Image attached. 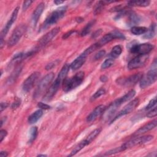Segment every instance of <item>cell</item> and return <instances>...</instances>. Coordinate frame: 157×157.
Here are the masks:
<instances>
[{"mask_svg":"<svg viewBox=\"0 0 157 157\" xmlns=\"http://www.w3.org/2000/svg\"><path fill=\"white\" fill-rule=\"evenodd\" d=\"M101 131V128L95 129L94 130L91 131L90 133V134L85 139H83L82 141L83 142V143L85 144L86 146L88 145V144H90L99 134Z\"/></svg>","mask_w":157,"mask_h":157,"instance_id":"obj_21","label":"cell"},{"mask_svg":"<svg viewBox=\"0 0 157 157\" xmlns=\"http://www.w3.org/2000/svg\"><path fill=\"white\" fill-rule=\"evenodd\" d=\"M42 115H43V112L42 110L39 109L35 111L28 117V123L29 124H34L36 123L40 119V118L42 116Z\"/></svg>","mask_w":157,"mask_h":157,"instance_id":"obj_22","label":"cell"},{"mask_svg":"<svg viewBox=\"0 0 157 157\" xmlns=\"http://www.w3.org/2000/svg\"><path fill=\"white\" fill-rule=\"evenodd\" d=\"M113 63H114V59H112L110 58L106 59L101 64V68L102 69H105L109 68L110 66H112Z\"/></svg>","mask_w":157,"mask_h":157,"instance_id":"obj_33","label":"cell"},{"mask_svg":"<svg viewBox=\"0 0 157 157\" xmlns=\"http://www.w3.org/2000/svg\"><path fill=\"white\" fill-rule=\"evenodd\" d=\"M37 106L38 107L40 108L41 109H44V110H47V109H50V106L47 105V104H45V103H43V102H39L37 104Z\"/></svg>","mask_w":157,"mask_h":157,"instance_id":"obj_40","label":"cell"},{"mask_svg":"<svg viewBox=\"0 0 157 157\" xmlns=\"http://www.w3.org/2000/svg\"><path fill=\"white\" fill-rule=\"evenodd\" d=\"M157 78L156 67L151 69L147 74L142 75L140 80L139 86L141 88H145L154 83Z\"/></svg>","mask_w":157,"mask_h":157,"instance_id":"obj_5","label":"cell"},{"mask_svg":"<svg viewBox=\"0 0 157 157\" xmlns=\"http://www.w3.org/2000/svg\"><path fill=\"white\" fill-rule=\"evenodd\" d=\"M38 156H46L47 155H37Z\"/></svg>","mask_w":157,"mask_h":157,"instance_id":"obj_51","label":"cell"},{"mask_svg":"<svg viewBox=\"0 0 157 157\" xmlns=\"http://www.w3.org/2000/svg\"><path fill=\"white\" fill-rule=\"evenodd\" d=\"M139 103V100L137 98H136V99H133L132 101H130L128 104H126L124 107V108L121 111H120L118 112V113L115 117H113V118L112 119L110 123H113L114 121H115L120 117L129 114L131 112H132L136 109V107L138 105Z\"/></svg>","mask_w":157,"mask_h":157,"instance_id":"obj_12","label":"cell"},{"mask_svg":"<svg viewBox=\"0 0 157 157\" xmlns=\"http://www.w3.org/2000/svg\"><path fill=\"white\" fill-rule=\"evenodd\" d=\"M142 75V74L140 72L136 73L128 77L118 78L116 80V82L117 84L123 86H132L140 81Z\"/></svg>","mask_w":157,"mask_h":157,"instance_id":"obj_8","label":"cell"},{"mask_svg":"<svg viewBox=\"0 0 157 157\" xmlns=\"http://www.w3.org/2000/svg\"><path fill=\"white\" fill-rule=\"evenodd\" d=\"M105 4V2L104 1H99L98 2V3L96 4L95 7H94V13L95 15L99 14L102 10Z\"/></svg>","mask_w":157,"mask_h":157,"instance_id":"obj_32","label":"cell"},{"mask_svg":"<svg viewBox=\"0 0 157 157\" xmlns=\"http://www.w3.org/2000/svg\"><path fill=\"white\" fill-rule=\"evenodd\" d=\"M153 139V136H151V135L136 137L131 139L129 140L128 141H127L126 142L124 143L121 145V147L124 151L128 148H130L134 146L145 144V143Z\"/></svg>","mask_w":157,"mask_h":157,"instance_id":"obj_7","label":"cell"},{"mask_svg":"<svg viewBox=\"0 0 157 157\" xmlns=\"http://www.w3.org/2000/svg\"><path fill=\"white\" fill-rule=\"evenodd\" d=\"M8 106V104L7 102H2L1 103V112H2L4 109H6Z\"/></svg>","mask_w":157,"mask_h":157,"instance_id":"obj_46","label":"cell"},{"mask_svg":"<svg viewBox=\"0 0 157 157\" xmlns=\"http://www.w3.org/2000/svg\"><path fill=\"white\" fill-rule=\"evenodd\" d=\"M156 25L155 23L151 24L148 29H147V32L145 33L144 37L145 39H151L153 38L156 34Z\"/></svg>","mask_w":157,"mask_h":157,"instance_id":"obj_26","label":"cell"},{"mask_svg":"<svg viewBox=\"0 0 157 157\" xmlns=\"http://www.w3.org/2000/svg\"><path fill=\"white\" fill-rule=\"evenodd\" d=\"M105 93V90L104 88H100L99 90H98L96 92H95L94 93V94L91 97L90 101H93L96 100V99H98V98H99L102 95L104 94Z\"/></svg>","mask_w":157,"mask_h":157,"instance_id":"obj_34","label":"cell"},{"mask_svg":"<svg viewBox=\"0 0 157 157\" xmlns=\"http://www.w3.org/2000/svg\"><path fill=\"white\" fill-rule=\"evenodd\" d=\"M18 10H19V7H16L10 17V18L9 20V21L7 22L6 26H4V28L2 29V30L1 32V37H0V47L2 48L4 45V39L6 37V36L7 35V33L9 32V30L10 29V28H11L12 25H13V23L15 21L17 18V15H18Z\"/></svg>","mask_w":157,"mask_h":157,"instance_id":"obj_9","label":"cell"},{"mask_svg":"<svg viewBox=\"0 0 157 157\" xmlns=\"http://www.w3.org/2000/svg\"><path fill=\"white\" fill-rule=\"evenodd\" d=\"M156 104V98L155 97L153 99L150 100V101L148 102V105L145 107V110H149L150 109H152Z\"/></svg>","mask_w":157,"mask_h":157,"instance_id":"obj_36","label":"cell"},{"mask_svg":"<svg viewBox=\"0 0 157 157\" xmlns=\"http://www.w3.org/2000/svg\"><path fill=\"white\" fill-rule=\"evenodd\" d=\"M40 74L39 72H34L32 73L23 82V90L25 92L29 91L37 82Z\"/></svg>","mask_w":157,"mask_h":157,"instance_id":"obj_13","label":"cell"},{"mask_svg":"<svg viewBox=\"0 0 157 157\" xmlns=\"http://www.w3.org/2000/svg\"><path fill=\"white\" fill-rule=\"evenodd\" d=\"M61 83V82L56 78L54 82L53 83V84L47 90L46 93L45 94V95L43 98V100L45 101H48L51 100L53 98V97L55 95V94L56 93Z\"/></svg>","mask_w":157,"mask_h":157,"instance_id":"obj_16","label":"cell"},{"mask_svg":"<svg viewBox=\"0 0 157 157\" xmlns=\"http://www.w3.org/2000/svg\"><path fill=\"white\" fill-rule=\"evenodd\" d=\"M86 57L87 56H86L83 53H82L71 64L70 68L73 71H75L80 68L82 66V65L85 63Z\"/></svg>","mask_w":157,"mask_h":157,"instance_id":"obj_20","label":"cell"},{"mask_svg":"<svg viewBox=\"0 0 157 157\" xmlns=\"http://www.w3.org/2000/svg\"><path fill=\"white\" fill-rule=\"evenodd\" d=\"M136 94V91L134 90H130L128 93H126L123 96L116 99L113 102H112L108 107H105L104 111L102 113V118L107 121L113 117V116L115 115L117 110L118 109V108L124 102L129 101Z\"/></svg>","mask_w":157,"mask_h":157,"instance_id":"obj_1","label":"cell"},{"mask_svg":"<svg viewBox=\"0 0 157 157\" xmlns=\"http://www.w3.org/2000/svg\"><path fill=\"white\" fill-rule=\"evenodd\" d=\"M128 23L129 25H136L139 23L140 20V18L138 15L132 12H128Z\"/></svg>","mask_w":157,"mask_h":157,"instance_id":"obj_24","label":"cell"},{"mask_svg":"<svg viewBox=\"0 0 157 157\" xmlns=\"http://www.w3.org/2000/svg\"><path fill=\"white\" fill-rule=\"evenodd\" d=\"M100 80L102 82H105L107 80V77L105 76V75H102L101 77H100Z\"/></svg>","mask_w":157,"mask_h":157,"instance_id":"obj_48","label":"cell"},{"mask_svg":"<svg viewBox=\"0 0 157 157\" xmlns=\"http://www.w3.org/2000/svg\"><path fill=\"white\" fill-rule=\"evenodd\" d=\"M102 33V29H99L98 30H96V31H94L93 33V34L91 35V38L93 39H95L96 37H98L101 33Z\"/></svg>","mask_w":157,"mask_h":157,"instance_id":"obj_43","label":"cell"},{"mask_svg":"<svg viewBox=\"0 0 157 157\" xmlns=\"http://www.w3.org/2000/svg\"><path fill=\"white\" fill-rule=\"evenodd\" d=\"M157 124V121L156 119L153 120L152 121H150V123L145 124L144 126H142L141 128H140L139 129H137L134 134V135L135 136H138L140 134H142L144 133H145L151 129H153V128H155Z\"/></svg>","mask_w":157,"mask_h":157,"instance_id":"obj_19","label":"cell"},{"mask_svg":"<svg viewBox=\"0 0 157 157\" xmlns=\"http://www.w3.org/2000/svg\"><path fill=\"white\" fill-rule=\"evenodd\" d=\"M123 151L121 146V147H117V148H115L113 149H112L107 152H105V153L104 154V155L105 156H107V155H113V154H115V153H120L121 151Z\"/></svg>","mask_w":157,"mask_h":157,"instance_id":"obj_35","label":"cell"},{"mask_svg":"<svg viewBox=\"0 0 157 157\" xmlns=\"http://www.w3.org/2000/svg\"><path fill=\"white\" fill-rule=\"evenodd\" d=\"M27 30V27L25 25H20L18 26L13 31L12 33V35L9 38L7 45L9 47H12L15 45H16L21 37L23 36V34L26 33Z\"/></svg>","mask_w":157,"mask_h":157,"instance_id":"obj_6","label":"cell"},{"mask_svg":"<svg viewBox=\"0 0 157 157\" xmlns=\"http://www.w3.org/2000/svg\"><path fill=\"white\" fill-rule=\"evenodd\" d=\"M55 77V74L53 72H50L45 75L38 83L34 93V99L38 98L40 95L42 94L44 91L47 89L48 86L49 84L52 82L53 78Z\"/></svg>","mask_w":157,"mask_h":157,"instance_id":"obj_4","label":"cell"},{"mask_svg":"<svg viewBox=\"0 0 157 157\" xmlns=\"http://www.w3.org/2000/svg\"><path fill=\"white\" fill-rule=\"evenodd\" d=\"M70 66L68 64H65L61 68L60 72H59L56 79H58L59 81H60L61 83L66 78V76L67 75V73L69 71Z\"/></svg>","mask_w":157,"mask_h":157,"instance_id":"obj_23","label":"cell"},{"mask_svg":"<svg viewBox=\"0 0 157 157\" xmlns=\"http://www.w3.org/2000/svg\"><path fill=\"white\" fill-rule=\"evenodd\" d=\"M56 63H56L55 61V62H52V63H49V64H48L47 66H46V67H45V69H47V70H49V69H52L56 64Z\"/></svg>","mask_w":157,"mask_h":157,"instance_id":"obj_45","label":"cell"},{"mask_svg":"<svg viewBox=\"0 0 157 157\" xmlns=\"http://www.w3.org/2000/svg\"><path fill=\"white\" fill-rule=\"evenodd\" d=\"M66 11V7H61L59 9H56L55 10L53 11L45 19L42 27L43 29L48 27L50 25H52L56 23L59 20L63 18L65 14Z\"/></svg>","mask_w":157,"mask_h":157,"instance_id":"obj_3","label":"cell"},{"mask_svg":"<svg viewBox=\"0 0 157 157\" xmlns=\"http://www.w3.org/2000/svg\"><path fill=\"white\" fill-rule=\"evenodd\" d=\"M75 33H76V31L75 30H71V31H69V32L65 33L63 36H62V38L63 39H67L69 37H70L72 34H74Z\"/></svg>","mask_w":157,"mask_h":157,"instance_id":"obj_41","label":"cell"},{"mask_svg":"<svg viewBox=\"0 0 157 157\" xmlns=\"http://www.w3.org/2000/svg\"><path fill=\"white\" fill-rule=\"evenodd\" d=\"M29 140L28 143H32L37 136V128L36 126L32 127L29 132Z\"/></svg>","mask_w":157,"mask_h":157,"instance_id":"obj_31","label":"cell"},{"mask_svg":"<svg viewBox=\"0 0 157 157\" xmlns=\"http://www.w3.org/2000/svg\"><path fill=\"white\" fill-rule=\"evenodd\" d=\"M157 115V109L156 107H154L153 109H151L147 114V117L148 118H153L156 117Z\"/></svg>","mask_w":157,"mask_h":157,"instance_id":"obj_37","label":"cell"},{"mask_svg":"<svg viewBox=\"0 0 157 157\" xmlns=\"http://www.w3.org/2000/svg\"><path fill=\"white\" fill-rule=\"evenodd\" d=\"M76 21H77V23H80V22L83 21V19L82 18H81V17H77L76 18Z\"/></svg>","mask_w":157,"mask_h":157,"instance_id":"obj_50","label":"cell"},{"mask_svg":"<svg viewBox=\"0 0 157 157\" xmlns=\"http://www.w3.org/2000/svg\"><path fill=\"white\" fill-rule=\"evenodd\" d=\"M45 8V4L43 2H40V4H38V6L36 7L35 10H34L33 15H32V18H31V21H32V24L33 26H36L42 13L43 12Z\"/></svg>","mask_w":157,"mask_h":157,"instance_id":"obj_18","label":"cell"},{"mask_svg":"<svg viewBox=\"0 0 157 157\" xmlns=\"http://www.w3.org/2000/svg\"><path fill=\"white\" fill-rule=\"evenodd\" d=\"M20 103H21V100L20 99H16L12 104V109L17 108L20 105Z\"/></svg>","mask_w":157,"mask_h":157,"instance_id":"obj_44","label":"cell"},{"mask_svg":"<svg viewBox=\"0 0 157 157\" xmlns=\"http://www.w3.org/2000/svg\"><path fill=\"white\" fill-rule=\"evenodd\" d=\"M32 2H33V1H31V0L24 1L23 4V6H22L23 11L26 10L30 6V5L32 4Z\"/></svg>","mask_w":157,"mask_h":157,"instance_id":"obj_39","label":"cell"},{"mask_svg":"<svg viewBox=\"0 0 157 157\" xmlns=\"http://www.w3.org/2000/svg\"><path fill=\"white\" fill-rule=\"evenodd\" d=\"M8 156V153L7 151H1L0 153V156L1 157H6Z\"/></svg>","mask_w":157,"mask_h":157,"instance_id":"obj_47","label":"cell"},{"mask_svg":"<svg viewBox=\"0 0 157 157\" xmlns=\"http://www.w3.org/2000/svg\"><path fill=\"white\" fill-rule=\"evenodd\" d=\"M154 48V46L150 43L134 44L131 46L129 50L131 53L137 55H148Z\"/></svg>","mask_w":157,"mask_h":157,"instance_id":"obj_10","label":"cell"},{"mask_svg":"<svg viewBox=\"0 0 157 157\" xmlns=\"http://www.w3.org/2000/svg\"><path fill=\"white\" fill-rule=\"evenodd\" d=\"M59 28L56 27L52 30H50L49 32L46 33L45 35H44L38 41L37 45L36 47V49L37 50L40 48L43 47L44 46L46 45L48 42H50L53 37H55L57 34L59 32Z\"/></svg>","mask_w":157,"mask_h":157,"instance_id":"obj_11","label":"cell"},{"mask_svg":"<svg viewBox=\"0 0 157 157\" xmlns=\"http://www.w3.org/2000/svg\"><path fill=\"white\" fill-rule=\"evenodd\" d=\"M149 1H131L128 2V6H139V7H146L150 4Z\"/></svg>","mask_w":157,"mask_h":157,"instance_id":"obj_27","label":"cell"},{"mask_svg":"<svg viewBox=\"0 0 157 157\" xmlns=\"http://www.w3.org/2000/svg\"><path fill=\"white\" fill-rule=\"evenodd\" d=\"M125 37L124 35L118 31H114L108 34H105L98 43L99 47H102V45L110 42V41L115 39H124Z\"/></svg>","mask_w":157,"mask_h":157,"instance_id":"obj_15","label":"cell"},{"mask_svg":"<svg viewBox=\"0 0 157 157\" xmlns=\"http://www.w3.org/2000/svg\"><path fill=\"white\" fill-rule=\"evenodd\" d=\"M63 2H64L63 1H59V0H56V1H54V3H55V4H56V5H59V4H62V3H63Z\"/></svg>","mask_w":157,"mask_h":157,"instance_id":"obj_49","label":"cell"},{"mask_svg":"<svg viewBox=\"0 0 157 157\" xmlns=\"http://www.w3.org/2000/svg\"><path fill=\"white\" fill-rule=\"evenodd\" d=\"M84 78V72L80 71L71 78H66L63 81V89L64 91H69L78 86L83 82Z\"/></svg>","mask_w":157,"mask_h":157,"instance_id":"obj_2","label":"cell"},{"mask_svg":"<svg viewBox=\"0 0 157 157\" xmlns=\"http://www.w3.org/2000/svg\"><path fill=\"white\" fill-rule=\"evenodd\" d=\"M95 23L94 20L91 21L90 22H89L88 24H86V25L83 28V29L81 31L80 35V36H86L91 31V29L92 28V26L94 25Z\"/></svg>","mask_w":157,"mask_h":157,"instance_id":"obj_30","label":"cell"},{"mask_svg":"<svg viewBox=\"0 0 157 157\" xmlns=\"http://www.w3.org/2000/svg\"><path fill=\"white\" fill-rule=\"evenodd\" d=\"M7 132L4 129H1L0 131V142H2L3 139L5 138V137L7 136Z\"/></svg>","mask_w":157,"mask_h":157,"instance_id":"obj_42","label":"cell"},{"mask_svg":"<svg viewBox=\"0 0 157 157\" xmlns=\"http://www.w3.org/2000/svg\"><path fill=\"white\" fill-rule=\"evenodd\" d=\"M21 66H18L17 68H15V69H14V71L12 72L10 77L7 80V82H8L9 83H13L15 80V79L17 78V77L20 74V73L21 72Z\"/></svg>","mask_w":157,"mask_h":157,"instance_id":"obj_29","label":"cell"},{"mask_svg":"<svg viewBox=\"0 0 157 157\" xmlns=\"http://www.w3.org/2000/svg\"><path fill=\"white\" fill-rule=\"evenodd\" d=\"M105 109V106L104 105H99L97 106L86 117V121L88 123H91L94 121L98 117H99L101 114H102L103 112Z\"/></svg>","mask_w":157,"mask_h":157,"instance_id":"obj_17","label":"cell"},{"mask_svg":"<svg viewBox=\"0 0 157 157\" xmlns=\"http://www.w3.org/2000/svg\"><path fill=\"white\" fill-rule=\"evenodd\" d=\"M148 58V55H138L128 63V68L129 70L139 68L145 64Z\"/></svg>","mask_w":157,"mask_h":157,"instance_id":"obj_14","label":"cell"},{"mask_svg":"<svg viewBox=\"0 0 157 157\" xmlns=\"http://www.w3.org/2000/svg\"><path fill=\"white\" fill-rule=\"evenodd\" d=\"M105 55V51L104 50H100L94 56V60H98L100 59L101 58H102L104 55Z\"/></svg>","mask_w":157,"mask_h":157,"instance_id":"obj_38","label":"cell"},{"mask_svg":"<svg viewBox=\"0 0 157 157\" xmlns=\"http://www.w3.org/2000/svg\"><path fill=\"white\" fill-rule=\"evenodd\" d=\"M147 31V28L144 26H132L131 32L134 35H140L145 34Z\"/></svg>","mask_w":157,"mask_h":157,"instance_id":"obj_28","label":"cell"},{"mask_svg":"<svg viewBox=\"0 0 157 157\" xmlns=\"http://www.w3.org/2000/svg\"><path fill=\"white\" fill-rule=\"evenodd\" d=\"M121 52H122L121 47L120 45H116L112 48L109 56L110 57V58L115 59L121 55Z\"/></svg>","mask_w":157,"mask_h":157,"instance_id":"obj_25","label":"cell"}]
</instances>
